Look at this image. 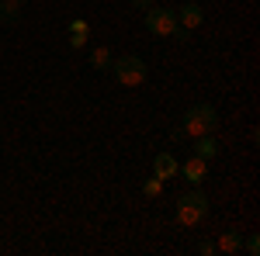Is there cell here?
I'll use <instances>...</instances> for the list:
<instances>
[{"mask_svg": "<svg viewBox=\"0 0 260 256\" xmlns=\"http://www.w3.org/2000/svg\"><path fill=\"white\" fill-rule=\"evenodd\" d=\"M142 194H146V197H160V194H163V180L153 173V177L142 184Z\"/></svg>", "mask_w": 260, "mask_h": 256, "instance_id": "4fadbf2b", "label": "cell"}, {"mask_svg": "<svg viewBox=\"0 0 260 256\" xmlns=\"http://www.w3.org/2000/svg\"><path fill=\"white\" fill-rule=\"evenodd\" d=\"M208 194L205 191H187V194L177 197V222L184 225V229H194V225H201L205 218H208Z\"/></svg>", "mask_w": 260, "mask_h": 256, "instance_id": "7a4b0ae2", "label": "cell"}, {"mask_svg": "<svg viewBox=\"0 0 260 256\" xmlns=\"http://www.w3.org/2000/svg\"><path fill=\"white\" fill-rule=\"evenodd\" d=\"M146 31H153L156 39H177L180 35V24H177V11L170 7H149L146 11Z\"/></svg>", "mask_w": 260, "mask_h": 256, "instance_id": "277c9868", "label": "cell"}, {"mask_svg": "<svg viewBox=\"0 0 260 256\" xmlns=\"http://www.w3.org/2000/svg\"><path fill=\"white\" fill-rule=\"evenodd\" d=\"M243 249V232L240 229H225L215 242V253H225V256H236Z\"/></svg>", "mask_w": 260, "mask_h": 256, "instance_id": "52a82bcc", "label": "cell"}, {"mask_svg": "<svg viewBox=\"0 0 260 256\" xmlns=\"http://www.w3.org/2000/svg\"><path fill=\"white\" fill-rule=\"evenodd\" d=\"M194 156H201V159H215L219 156V142H215V135H198L194 138Z\"/></svg>", "mask_w": 260, "mask_h": 256, "instance_id": "30bf717a", "label": "cell"}, {"mask_svg": "<svg viewBox=\"0 0 260 256\" xmlns=\"http://www.w3.org/2000/svg\"><path fill=\"white\" fill-rule=\"evenodd\" d=\"M132 4H136V7H139V11H149V7H153V4H156V0H132Z\"/></svg>", "mask_w": 260, "mask_h": 256, "instance_id": "2e32d148", "label": "cell"}, {"mask_svg": "<svg viewBox=\"0 0 260 256\" xmlns=\"http://www.w3.org/2000/svg\"><path fill=\"white\" fill-rule=\"evenodd\" d=\"M111 73L121 87H142L149 77V66L139 56H118V59H111Z\"/></svg>", "mask_w": 260, "mask_h": 256, "instance_id": "3957f363", "label": "cell"}, {"mask_svg": "<svg viewBox=\"0 0 260 256\" xmlns=\"http://www.w3.org/2000/svg\"><path fill=\"white\" fill-rule=\"evenodd\" d=\"M177 156H174V153H160V156L153 159V173H156V177L160 180H170V177H177Z\"/></svg>", "mask_w": 260, "mask_h": 256, "instance_id": "ba28073f", "label": "cell"}, {"mask_svg": "<svg viewBox=\"0 0 260 256\" xmlns=\"http://www.w3.org/2000/svg\"><path fill=\"white\" fill-rule=\"evenodd\" d=\"M177 177H184L187 184H205L208 180V159H201V156H187L184 163L177 166Z\"/></svg>", "mask_w": 260, "mask_h": 256, "instance_id": "5b68a950", "label": "cell"}, {"mask_svg": "<svg viewBox=\"0 0 260 256\" xmlns=\"http://www.w3.org/2000/svg\"><path fill=\"white\" fill-rule=\"evenodd\" d=\"M215 128H219V111H215L212 104H194V107L184 115V125L174 132V138H180V135H187V138L215 135Z\"/></svg>", "mask_w": 260, "mask_h": 256, "instance_id": "6da1fadb", "label": "cell"}, {"mask_svg": "<svg viewBox=\"0 0 260 256\" xmlns=\"http://www.w3.org/2000/svg\"><path fill=\"white\" fill-rule=\"evenodd\" d=\"M90 66L101 69V73H108V69H111V49H104V45L94 49V52H90Z\"/></svg>", "mask_w": 260, "mask_h": 256, "instance_id": "7c38bea8", "label": "cell"}, {"mask_svg": "<svg viewBox=\"0 0 260 256\" xmlns=\"http://www.w3.org/2000/svg\"><path fill=\"white\" fill-rule=\"evenodd\" d=\"M198 253H201V256H212V253H215V242H212V239L198 242Z\"/></svg>", "mask_w": 260, "mask_h": 256, "instance_id": "9a60e30c", "label": "cell"}, {"mask_svg": "<svg viewBox=\"0 0 260 256\" xmlns=\"http://www.w3.org/2000/svg\"><path fill=\"white\" fill-rule=\"evenodd\" d=\"M201 21H205V11H201V4H184L177 11V24H180V31H191V28H201Z\"/></svg>", "mask_w": 260, "mask_h": 256, "instance_id": "8992f818", "label": "cell"}, {"mask_svg": "<svg viewBox=\"0 0 260 256\" xmlns=\"http://www.w3.org/2000/svg\"><path fill=\"white\" fill-rule=\"evenodd\" d=\"M28 0H0V21L4 24H11V21L21 18V7H24Z\"/></svg>", "mask_w": 260, "mask_h": 256, "instance_id": "8fae6325", "label": "cell"}, {"mask_svg": "<svg viewBox=\"0 0 260 256\" xmlns=\"http://www.w3.org/2000/svg\"><path fill=\"white\" fill-rule=\"evenodd\" d=\"M87 39H90V24L83 18H73L70 21V45H73V49H83Z\"/></svg>", "mask_w": 260, "mask_h": 256, "instance_id": "9c48e42d", "label": "cell"}, {"mask_svg": "<svg viewBox=\"0 0 260 256\" xmlns=\"http://www.w3.org/2000/svg\"><path fill=\"white\" fill-rule=\"evenodd\" d=\"M243 249H246L250 256H257L260 253V236H246L243 239Z\"/></svg>", "mask_w": 260, "mask_h": 256, "instance_id": "5bb4252c", "label": "cell"}]
</instances>
